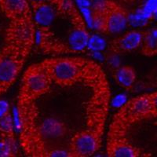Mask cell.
Returning <instances> with one entry per match:
<instances>
[{
	"instance_id": "1",
	"label": "cell",
	"mask_w": 157,
	"mask_h": 157,
	"mask_svg": "<svg viewBox=\"0 0 157 157\" xmlns=\"http://www.w3.org/2000/svg\"><path fill=\"white\" fill-rule=\"evenodd\" d=\"M5 44L0 48V96L14 83L35 43L32 17L10 21Z\"/></svg>"
},
{
	"instance_id": "2",
	"label": "cell",
	"mask_w": 157,
	"mask_h": 157,
	"mask_svg": "<svg viewBox=\"0 0 157 157\" xmlns=\"http://www.w3.org/2000/svg\"><path fill=\"white\" fill-rule=\"evenodd\" d=\"M40 64L53 83L70 86L78 83L91 87L106 80L105 74L96 63L82 57H58L47 59Z\"/></svg>"
},
{
	"instance_id": "3",
	"label": "cell",
	"mask_w": 157,
	"mask_h": 157,
	"mask_svg": "<svg viewBox=\"0 0 157 157\" xmlns=\"http://www.w3.org/2000/svg\"><path fill=\"white\" fill-rule=\"evenodd\" d=\"M129 13L111 0H98L90 9L91 25L105 34L122 32L129 23Z\"/></svg>"
},
{
	"instance_id": "4",
	"label": "cell",
	"mask_w": 157,
	"mask_h": 157,
	"mask_svg": "<svg viewBox=\"0 0 157 157\" xmlns=\"http://www.w3.org/2000/svg\"><path fill=\"white\" fill-rule=\"evenodd\" d=\"M18 124L21 130V144L26 154L32 156H46V149L39 125L36 123V104L17 106Z\"/></svg>"
},
{
	"instance_id": "5",
	"label": "cell",
	"mask_w": 157,
	"mask_h": 157,
	"mask_svg": "<svg viewBox=\"0 0 157 157\" xmlns=\"http://www.w3.org/2000/svg\"><path fill=\"white\" fill-rule=\"evenodd\" d=\"M152 117L148 94L137 96L123 104L109 126L108 137L126 136L133 124Z\"/></svg>"
},
{
	"instance_id": "6",
	"label": "cell",
	"mask_w": 157,
	"mask_h": 157,
	"mask_svg": "<svg viewBox=\"0 0 157 157\" xmlns=\"http://www.w3.org/2000/svg\"><path fill=\"white\" fill-rule=\"evenodd\" d=\"M52 81L40 63L31 65L25 71L17 97V105L35 103L50 89Z\"/></svg>"
},
{
	"instance_id": "7",
	"label": "cell",
	"mask_w": 157,
	"mask_h": 157,
	"mask_svg": "<svg viewBox=\"0 0 157 157\" xmlns=\"http://www.w3.org/2000/svg\"><path fill=\"white\" fill-rule=\"evenodd\" d=\"M103 132L88 127L76 133L71 139L68 152L71 157H88L93 155L101 145Z\"/></svg>"
},
{
	"instance_id": "8",
	"label": "cell",
	"mask_w": 157,
	"mask_h": 157,
	"mask_svg": "<svg viewBox=\"0 0 157 157\" xmlns=\"http://www.w3.org/2000/svg\"><path fill=\"white\" fill-rule=\"evenodd\" d=\"M106 152L109 157H138L143 156L140 148L133 145L126 138V136L108 137Z\"/></svg>"
},
{
	"instance_id": "9",
	"label": "cell",
	"mask_w": 157,
	"mask_h": 157,
	"mask_svg": "<svg viewBox=\"0 0 157 157\" xmlns=\"http://www.w3.org/2000/svg\"><path fill=\"white\" fill-rule=\"evenodd\" d=\"M144 32L130 31L120 37L116 38L109 44V53L120 54L132 51L141 47Z\"/></svg>"
},
{
	"instance_id": "10",
	"label": "cell",
	"mask_w": 157,
	"mask_h": 157,
	"mask_svg": "<svg viewBox=\"0 0 157 157\" xmlns=\"http://www.w3.org/2000/svg\"><path fill=\"white\" fill-rule=\"evenodd\" d=\"M0 8L10 21L32 15L29 0H0Z\"/></svg>"
},
{
	"instance_id": "11",
	"label": "cell",
	"mask_w": 157,
	"mask_h": 157,
	"mask_svg": "<svg viewBox=\"0 0 157 157\" xmlns=\"http://www.w3.org/2000/svg\"><path fill=\"white\" fill-rule=\"evenodd\" d=\"M35 25L37 28H49L55 17L56 9L47 2L29 1Z\"/></svg>"
},
{
	"instance_id": "12",
	"label": "cell",
	"mask_w": 157,
	"mask_h": 157,
	"mask_svg": "<svg viewBox=\"0 0 157 157\" xmlns=\"http://www.w3.org/2000/svg\"><path fill=\"white\" fill-rule=\"evenodd\" d=\"M39 131L43 137L46 138H59L64 137L67 133L66 125L63 122L56 119L49 118L39 125Z\"/></svg>"
},
{
	"instance_id": "13",
	"label": "cell",
	"mask_w": 157,
	"mask_h": 157,
	"mask_svg": "<svg viewBox=\"0 0 157 157\" xmlns=\"http://www.w3.org/2000/svg\"><path fill=\"white\" fill-rule=\"evenodd\" d=\"M136 71L129 65L119 66L113 71V78L116 83L126 90H131L136 81Z\"/></svg>"
},
{
	"instance_id": "14",
	"label": "cell",
	"mask_w": 157,
	"mask_h": 157,
	"mask_svg": "<svg viewBox=\"0 0 157 157\" xmlns=\"http://www.w3.org/2000/svg\"><path fill=\"white\" fill-rule=\"evenodd\" d=\"M141 53L147 57L157 55V29H152L144 32Z\"/></svg>"
},
{
	"instance_id": "15",
	"label": "cell",
	"mask_w": 157,
	"mask_h": 157,
	"mask_svg": "<svg viewBox=\"0 0 157 157\" xmlns=\"http://www.w3.org/2000/svg\"><path fill=\"white\" fill-rule=\"evenodd\" d=\"M0 137L16 141L13 131V121L10 113L0 120Z\"/></svg>"
},
{
	"instance_id": "16",
	"label": "cell",
	"mask_w": 157,
	"mask_h": 157,
	"mask_svg": "<svg viewBox=\"0 0 157 157\" xmlns=\"http://www.w3.org/2000/svg\"><path fill=\"white\" fill-rule=\"evenodd\" d=\"M17 154L16 141L0 137V157H12Z\"/></svg>"
},
{
	"instance_id": "17",
	"label": "cell",
	"mask_w": 157,
	"mask_h": 157,
	"mask_svg": "<svg viewBox=\"0 0 157 157\" xmlns=\"http://www.w3.org/2000/svg\"><path fill=\"white\" fill-rule=\"evenodd\" d=\"M104 47H105V42L101 38L97 36H90L87 47H89L90 50L98 51L102 50Z\"/></svg>"
},
{
	"instance_id": "18",
	"label": "cell",
	"mask_w": 157,
	"mask_h": 157,
	"mask_svg": "<svg viewBox=\"0 0 157 157\" xmlns=\"http://www.w3.org/2000/svg\"><path fill=\"white\" fill-rule=\"evenodd\" d=\"M150 105H151V115L152 117L157 116V91L152 94H148Z\"/></svg>"
},
{
	"instance_id": "19",
	"label": "cell",
	"mask_w": 157,
	"mask_h": 157,
	"mask_svg": "<svg viewBox=\"0 0 157 157\" xmlns=\"http://www.w3.org/2000/svg\"><path fill=\"white\" fill-rule=\"evenodd\" d=\"M10 113V107L7 101L0 100V120Z\"/></svg>"
},
{
	"instance_id": "20",
	"label": "cell",
	"mask_w": 157,
	"mask_h": 157,
	"mask_svg": "<svg viewBox=\"0 0 157 157\" xmlns=\"http://www.w3.org/2000/svg\"><path fill=\"white\" fill-rule=\"evenodd\" d=\"M29 1H33V2H47L48 3L51 4L55 9H57L61 6L63 0H29Z\"/></svg>"
},
{
	"instance_id": "21",
	"label": "cell",
	"mask_w": 157,
	"mask_h": 157,
	"mask_svg": "<svg viewBox=\"0 0 157 157\" xmlns=\"http://www.w3.org/2000/svg\"><path fill=\"white\" fill-rule=\"evenodd\" d=\"M151 82H152V83L155 84V86H157V75H155V77H152V79H151Z\"/></svg>"
},
{
	"instance_id": "22",
	"label": "cell",
	"mask_w": 157,
	"mask_h": 157,
	"mask_svg": "<svg viewBox=\"0 0 157 157\" xmlns=\"http://www.w3.org/2000/svg\"><path fill=\"white\" fill-rule=\"evenodd\" d=\"M152 17H154L157 18V9H156V10H155V12H154V13H153V15H152Z\"/></svg>"
},
{
	"instance_id": "23",
	"label": "cell",
	"mask_w": 157,
	"mask_h": 157,
	"mask_svg": "<svg viewBox=\"0 0 157 157\" xmlns=\"http://www.w3.org/2000/svg\"><path fill=\"white\" fill-rule=\"evenodd\" d=\"M90 1H94V2H96V1H98V0H90Z\"/></svg>"
}]
</instances>
